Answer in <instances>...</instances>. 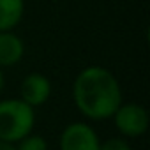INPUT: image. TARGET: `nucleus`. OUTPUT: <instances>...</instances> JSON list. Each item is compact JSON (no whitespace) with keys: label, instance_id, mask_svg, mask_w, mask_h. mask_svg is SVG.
Instances as JSON below:
<instances>
[{"label":"nucleus","instance_id":"1","mask_svg":"<svg viewBox=\"0 0 150 150\" xmlns=\"http://www.w3.org/2000/svg\"><path fill=\"white\" fill-rule=\"evenodd\" d=\"M72 101L83 117L90 120H108L122 104V88L110 69L90 65L74 78Z\"/></svg>","mask_w":150,"mask_h":150},{"label":"nucleus","instance_id":"2","mask_svg":"<svg viewBox=\"0 0 150 150\" xmlns=\"http://www.w3.org/2000/svg\"><path fill=\"white\" fill-rule=\"evenodd\" d=\"M35 125L34 108L21 99L0 101V141L18 143L32 132Z\"/></svg>","mask_w":150,"mask_h":150},{"label":"nucleus","instance_id":"3","mask_svg":"<svg viewBox=\"0 0 150 150\" xmlns=\"http://www.w3.org/2000/svg\"><path fill=\"white\" fill-rule=\"evenodd\" d=\"M111 118L115 122L117 131L125 138L143 136L148 129V111L136 103L120 104Z\"/></svg>","mask_w":150,"mask_h":150},{"label":"nucleus","instance_id":"4","mask_svg":"<svg viewBox=\"0 0 150 150\" xmlns=\"http://www.w3.org/2000/svg\"><path fill=\"white\" fill-rule=\"evenodd\" d=\"M101 139L87 122H72L65 125L58 139V150H99Z\"/></svg>","mask_w":150,"mask_h":150},{"label":"nucleus","instance_id":"5","mask_svg":"<svg viewBox=\"0 0 150 150\" xmlns=\"http://www.w3.org/2000/svg\"><path fill=\"white\" fill-rule=\"evenodd\" d=\"M20 94L21 101L28 106H42L51 96V81L41 72H30L20 85Z\"/></svg>","mask_w":150,"mask_h":150},{"label":"nucleus","instance_id":"6","mask_svg":"<svg viewBox=\"0 0 150 150\" xmlns=\"http://www.w3.org/2000/svg\"><path fill=\"white\" fill-rule=\"evenodd\" d=\"M25 55V44L20 35L11 32H0V69L16 65Z\"/></svg>","mask_w":150,"mask_h":150},{"label":"nucleus","instance_id":"7","mask_svg":"<svg viewBox=\"0 0 150 150\" xmlns=\"http://www.w3.org/2000/svg\"><path fill=\"white\" fill-rule=\"evenodd\" d=\"M25 14V0H0V32H11Z\"/></svg>","mask_w":150,"mask_h":150},{"label":"nucleus","instance_id":"8","mask_svg":"<svg viewBox=\"0 0 150 150\" xmlns=\"http://www.w3.org/2000/svg\"><path fill=\"white\" fill-rule=\"evenodd\" d=\"M16 150H48V141L39 134H28L23 139H20L16 145Z\"/></svg>","mask_w":150,"mask_h":150},{"label":"nucleus","instance_id":"9","mask_svg":"<svg viewBox=\"0 0 150 150\" xmlns=\"http://www.w3.org/2000/svg\"><path fill=\"white\" fill-rule=\"evenodd\" d=\"M99 150H132V148L124 138H110L101 143Z\"/></svg>","mask_w":150,"mask_h":150},{"label":"nucleus","instance_id":"10","mask_svg":"<svg viewBox=\"0 0 150 150\" xmlns=\"http://www.w3.org/2000/svg\"><path fill=\"white\" fill-rule=\"evenodd\" d=\"M0 150H16V146L7 141H0Z\"/></svg>","mask_w":150,"mask_h":150},{"label":"nucleus","instance_id":"11","mask_svg":"<svg viewBox=\"0 0 150 150\" xmlns=\"http://www.w3.org/2000/svg\"><path fill=\"white\" fill-rule=\"evenodd\" d=\"M4 83H6V78H4L2 69H0V94H2V90H4Z\"/></svg>","mask_w":150,"mask_h":150}]
</instances>
